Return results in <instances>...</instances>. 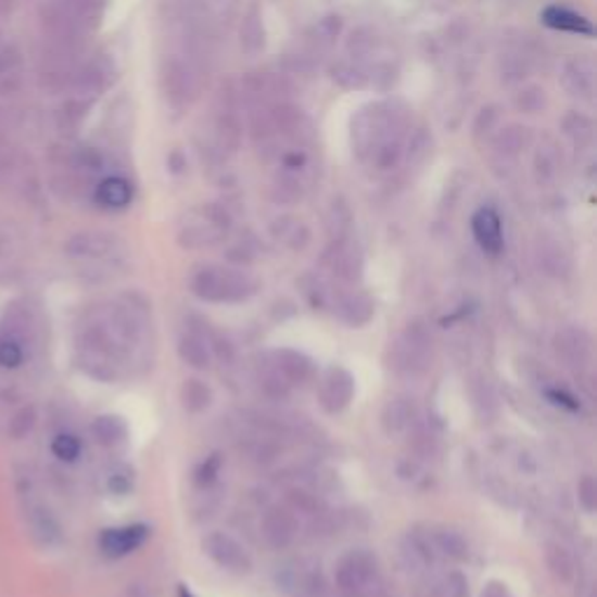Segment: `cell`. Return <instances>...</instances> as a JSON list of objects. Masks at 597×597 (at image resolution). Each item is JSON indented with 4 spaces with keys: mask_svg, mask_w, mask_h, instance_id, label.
<instances>
[{
    "mask_svg": "<svg viewBox=\"0 0 597 597\" xmlns=\"http://www.w3.org/2000/svg\"><path fill=\"white\" fill-rule=\"evenodd\" d=\"M52 453L56 455L59 460L75 462L77 458H80L82 444H80V439L73 436V434H59L52 442Z\"/></svg>",
    "mask_w": 597,
    "mask_h": 597,
    "instance_id": "cell-38",
    "label": "cell"
},
{
    "mask_svg": "<svg viewBox=\"0 0 597 597\" xmlns=\"http://www.w3.org/2000/svg\"><path fill=\"white\" fill-rule=\"evenodd\" d=\"M115 80V66L107 56H91V59H80L68 73L66 87L73 91L75 97H85L93 99L99 97L101 91H105Z\"/></svg>",
    "mask_w": 597,
    "mask_h": 597,
    "instance_id": "cell-8",
    "label": "cell"
},
{
    "mask_svg": "<svg viewBox=\"0 0 597 597\" xmlns=\"http://www.w3.org/2000/svg\"><path fill=\"white\" fill-rule=\"evenodd\" d=\"M390 367L416 379L432 367V334L422 322H408L390 348Z\"/></svg>",
    "mask_w": 597,
    "mask_h": 597,
    "instance_id": "cell-5",
    "label": "cell"
},
{
    "mask_svg": "<svg viewBox=\"0 0 597 597\" xmlns=\"http://www.w3.org/2000/svg\"><path fill=\"white\" fill-rule=\"evenodd\" d=\"M264 45H266V30L262 22V10L253 5L247 10L245 20L241 24V47L245 54L257 56L264 50Z\"/></svg>",
    "mask_w": 597,
    "mask_h": 597,
    "instance_id": "cell-27",
    "label": "cell"
},
{
    "mask_svg": "<svg viewBox=\"0 0 597 597\" xmlns=\"http://www.w3.org/2000/svg\"><path fill=\"white\" fill-rule=\"evenodd\" d=\"M436 590L439 597H469V581L460 572H448Z\"/></svg>",
    "mask_w": 597,
    "mask_h": 597,
    "instance_id": "cell-39",
    "label": "cell"
},
{
    "mask_svg": "<svg viewBox=\"0 0 597 597\" xmlns=\"http://www.w3.org/2000/svg\"><path fill=\"white\" fill-rule=\"evenodd\" d=\"M131 488H134V471L131 469L122 467V469H117V471H113V474H110V491H113V493L127 495Z\"/></svg>",
    "mask_w": 597,
    "mask_h": 597,
    "instance_id": "cell-43",
    "label": "cell"
},
{
    "mask_svg": "<svg viewBox=\"0 0 597 597\" xmlns=\"http://www.w3.org/2000/svg\"><path fill=\"white\" fill-rule=\"evenodd\" d=\"M593 341L588 336L586 329L581 327H564L562 332L556 334L554 348L560 363L570 369H584L590 363L593 355Z\"/></svg>",
    "mask_w": 597,
    "mask_h": 597,
    "instance_id": "cell-12",
    "label": "cell"
},
{
    "mask_svg": "<svg viewBox=\"0 0 597 597\" xmlns=\"http://www.w3.org/2000/svg\"><path fill=\"white\" fill-rule=\"evenodd\" d=\"M353 397H355L353 373L343 367L327 369L318 388V399L325 411L336 416L351 406Z\"/></svg>",
    "mask_w": 597,
    "mask_h": 597,
    "instance_id": "cell-10",
    "label": "cell"
},
{
    "mask_svg": "<svg viewBox=\"0 0 597 597\" xmlns=\"http://www.w3.org/2000/svg\"><path fill=\"white\" fill-rule=\"evenodd\" d=\"M180 402L187 414H201L211 406L213 392L201 379H187L180 390Z\"/></svg>",
    "mask_w": 597,
    "mask_h": 597,
    "instance_id": "cell-28",
    "label": "cell"
},
{
    "mask_svg": "<svg viewBox=\"0 0 597 597\" xmlns=\"http://www.w3.org/2000/svg\"><path fill=\"white\" fill-rule=\"evenodd\" d=\"M290 383L282 379L280 371L271 365L269 371H266L262 376V390H264V395L266 397H271V399H285L290 395Z\"/></svg>",
    "mask_w": 597,
    "mask_h": 597,
    "instance_id": "cell-37",
    "label": "cell"
},
{
    "mask_svg": "<svg viewBox=\"0 0 597 597\" xmlns=\"http://www.w3.org/2000/svg\"><path fill=\"white\" fill-rule=\"evenodd\" d=\"M180 597H194V595H192V593H187L185 588H180Z\"/></svg>",
    "mask_w": 597,
    "mask_h": 597,
    "instance_id": "cell-46",
    "label": "cell"
},
{
    "mask_svg": "<svg viewBox=\"0 0 597 597\" xmlns=\"http://www.w3.org/2000/svg\"><path fill=\"white\" fill-rule=\"evenodd\" d=\"M562 85L572 97L590 101L595 93V64L590 59H572L562 68Z\"/></svg>",
    "mask_w": 597,
    "mask_h": 597,
    "instance_id": "cell-16",
    "label": "cell"
},
{
    "mask_svg": "<svg viewBox=\"0 0 597 597\" xmlns=\"http://www.w3.org/2000/svg\"><path fill=\"white\" fill-rule=\"evenodd\" d=\"M471 231H474L477 243L488 255H499L505 247V233H501V219L493 208H481L471 219Z\"/></svg>",
    "mask_w": 597,
    "mask_h": 597,
    "instance_id": "cell-14",
    "label": "cell"
},
{
    "mask_svg": "<svg viewBox=\"0 0 597 597\" xmlns=\"http://www.w3.org/2000/svg\"><path fill=\"white\" fill-rule=\"evenodd\" d=\"M24 359V353L22 348L14 341H0V365L8 367V369H14L20 367Z\"/></svg>",
    "mask_w": 597,
    "mask_h": 597,
    "instance_id": "cell-44",
    "label": "cell"
},
{
    "mask_svg": "<svg viewBox=\"0 0 597 597\" xmlns=\"http://www.w3.org/2000/svg\"><path fill=\"white\" fill-rule=\"evenodd\" d=\"M497 124H499V113H497V107H483L477 122H474V138L481 140L483 136L488 138L495 129H497Z\"/></svg>",
    "mask_w": 597,
    "mask_h": 597,
    "instance_id": "cell-41",
    "label": "cell"
},
{
    "mask_svg": "<svg viewBox=\"0 0 597 597\" xmlns=\"http://www.w3.org/2000/svg\"><path fill=\"white\" fill-rule=\"evenodd\" d=\"M213 138H215V148L219 152L233 154L241 148V138H243V127L239 117H236L231 110H219L215 124H213Z\"/></svg>",
    "mask_w": 597,
    "mask_h": 597,
    "instance_id": "cell-20",
    "label": "cell"
},
{
    "mask_svg": "<svg viewBox=\"0 0 597 597\" xmlns=\"http://www.w3.org/2000/svg\"><path fill=\"white\" fill-rule=\"evenodd\" d=\"M430 542H432L434 554L439 558L455 560V562H462L469 558V544L460 532L448 530V528L434 530V532H430Z\"/></svg>",
    "mask_w": 597,
    "mask_h": 597,
    "instance_id": "cell-24",
    "label": "cell"
},
{
    "mask_svg": "<svg viewBox=\"0 0 597 597\" xmlns=\"http://www.w3.org/2000/svg\"><path fill=\"white\" fill-rule=\"evenodd\" d=\"M91 430L103 446H119L127 439V422L119 416H101L93 422Z\"/></svg>",
    "mask_w": 597,
    "mask_h": 597,
    "instance_id": "cell-31",
    "label": "cell"
},
{
    "mask_svg": "<svg viewBox=\"0 0 597 597\" xmlns=\"http://www.w3.org/2000/svg\"><path fill=\"white\" fill-rule=\"evenodd\" d=\"M404 124V110H397L392 103H376L363 110L353 122V143L359 160L383 170L397 166Z\"/></svg>",
    "mask_w": 597,
    "mask_h": 597,
    "instance_id": "cell-1",
    "label": "cell"
},
{
    "mask_svg": "<svg viewBox=\"0 0 597 597\" xmlns=\"http://www.w3.org/2000/svg\"><path fill=\"white\" fill-rule=\"evenodd\" d=\"M339 318L345 322V325H351V327H365L371 318H373V313H376V306L371 298L363 292H357V294H348V296H343L339 306Z\"/></svg>",
    "mask_w": 597,
    "mask_h": 597,
    "instance_id": "cell-25",
    "label": "cell"
},
{
    "mask_svg": "<svg viewBox=\"0 0 597 597\" xmlns=\"http://www.w3.org/2000/svg\"><path fill=\"white\" fill-rule=\"evenodd\" d=\"M262 537L274 551H288L298 537V518L290 507H274L262 518Z\"/></svg>",
    "mask_w": 597,
    "mask_h": 597,
    "instance_id": "cell-11",
    "label": "cell"
},
{
    "mask_svg": "<svg viewBox=\"0 0 597 597\" xmlns=\"http://www.w3.org/2000/svg\"><path fill=\"white\" fill-rule=\"evenodd\" d=\"M481 597H511V593L505 584H499V581H491V584L483 588Z\"/></svg>",
    "mask_w": 597,
    "mask_h": 597,
    "instance_id": "cell-45",
    "label": "cell"
},
{
    "mask_svg": "<svg viewBox=\"0 0 597 597\" xmlns=\"http://www.w3.org/2000/svg\"><path fill=\"white\" fill-rule=\"evenodd\" d=\"M160 87L170 110H185L196 97V66L185 56H166L160 71Z\"/></svg>",
    "mask_w": 597,
    "mask_h": 597,
    "instance_id": "cell-7",
    "label": "cell"
},
{
    "mask_svg": "<svg viewBox=\"0 0 597 597\" xmlns=\"http://www.w3.org/2000/svg\"><path fill=\"white\" fill-rule=\"evenodd\" d=\"M134 199V187L129 180H124L119 176H113V178H105L99 182L97 187V201L101 203L103 208H110V211H119V208H127L129 203Z\"/></svg>",
    "mask_w": 597,
    "mask_h": 597,
    "instance_id": "cell-23",
    "label": "cell"
},
{
    "mask_svg": "<svg viewBox=\"0 0 597 597\" xmlns=\"http://www.w3.org/2000/svg\"><path fill=\"white\" fill-rule=\"evenodd\" d=\"M117 247H119V241L115 239V236L103 233V231L77 233V236H73L71 243H68L71 255H75V257H97V259L115 255Z\"/></svg>",
    "mask_w": 597,
    "mask_h": 597,
    "instance_id": "cell-19",
    "label": "cell"
},
{
    "mask_svg": "<svg viewBox=\"0 0 597 597\" xmlns=\"http://www.w3.org/2000/svg\"><path fill=\"white\" fill-rule=\"evenodd\" d=\"M71 166L77 173H85V176H93V173H101L105 166L103 154L97 148H75L71 152Z\"/></svg>",
    "mask_w": 597,
    "mask_h": 597,
    "instance_id": "cell-35",
    "label": "cell"
},
{
    "mask_svg": "<svg viewBox=\"0 0 597 597\" xmlns=\"http://www.w3.org/2000/svg\"><path fill=\"white\" fill-rule=\"evenodd\" d=\"M148 525H124V528H110L101 534V551L110 558H122L134 554L148 539Z\"/></svg>",
    "mask_w": 597,
    "mask_h": 597,
    "instance_id": "cell-13",
    "label": "cell"
},
{
    "mask_svg": "<svg viewBox=\"0 0 597 597\" xmlns=\"http://www.w3.org/2000/svg\"><path fill=\"white\" fill-rule=\"evenodd\" d=\"M546 103V97H544V89L542 87H525L521 93L516 97V105L518 110H523V113H539V110L544 107Z\"/></svg>",
    "mask_w": 597,
    "mask_h": 597,
    "instance_id": "cell-40",
    "label": "cell"
},
{
    "mask_svg": "<svg viewBox=\"0 0 597 597\" xmlns=\"http://www.w3.org/2000/svg\"><path fill=\"white\" fill-rule=\"evenodd\" d=\"M101 17V0H45L38 8V24L52 42H82Z\"/></svg>",
    "mask_w": 597,
    "mask_h": 597,
    "instance_id": "cell-2",
    "label": "cell"
},
{
    "mask_svg": "<svg viewBox=\"0 0 597 597\" xmlns=\"http://www.w3.org/2000/svg\"><path fill=\"white\" fill-rule=\"evenodd\" d=\"M231 227V217L225 208L208 203V206H201L187 213L178 229V241L182 247L199 250V247H211L219 243L227 236Z\"/></svg>",
    "mask_w": 597,
    "mask_h": 597,
    "instance_id": "cell-6",
    "label": "cell"
},
{
    "mask_svg": "<svg viewBox=\"0 0 597 597\" xmlns=\"http://www.w3.org/2000/svg\"><path fill=\"white\" fill-rule=\"evenodd\" d=\"M558 168H560V154H558V148L554 140L548 138L544 145L537 148V154H534V170H537V180L551 182L558 176Z\"/></svg>",
    "mask_w": 597,
    "mask_h": 597,
    "instance_id": "cell-30",
    "label": "cell"
},
{
    "mask_svg": "<svg viewBox=\"0 0 597 597\" xmlns=\"http://www.w3.org/2000/svg\"><path fill=\"white\" fill-rule=\"evenodd\" d=\"M373 597H390V595H388V593L383 590V593H379V595H373Z\"/></svg>",
    "mask_w": 597,
    "mask_h": 597,
    "instance_id": "cell-47",
    "label": "cell"
},
{
    "mask_svg": "<svg viewBox=\"0 0 597 597\" xmlns=\"http://www.w3.org/2000/svg\"><path fill=\"white\" fill-rule=\"evenodd\" d=\"M383 430L392 436V434H404L411 430L414 420H416V406L414 399L408 397H395L390 399L383 408Z\"/></svg>",
    "mask_w": 597,
    "mask_h": 597,
    "instance_id": "cell-21",
    "label": "cell"
},
{
    "mask_svg": "<svg viewBox=\"0 0 597 597\" xmlns=\"http://www.w3.org/2000/svg\"><path fill=\"white\" fill-rule=\"evenodd\" d=\"M334 581L341 597H373L383 593L381 564L369 548H353L343 554L334 568Z\"/></svg>",
    "mask_w": 597,
    "mask_h": 597,
    "instance_id": "cell-4",
    "label": "cell"
},
{
    "mask_svg": "<svg viewBox=\"0 0 597 597\" xmlns=\"http://www.w3.org/2000/svg\"><path fill=\"white\" fill-rule=\"evenodd\" d=\"M542 20L546 26H551L556 30H568V34H584V36H593V24L581 17V14L568 10V8H546Z\"/></svg>",
    "mask_w": 597,
    "mask_h": 597,
    "instance_id": "cell-26",
    "label": "cell"
},
{
    "mask_svg": "<svg viewBox=\"0 0 597 597\" xmlns=\"http://www.w3.org/2000/svg\"><path fill=\"white\" fill-rule=\"evenodd\" d=\"M271 357H274L271 365L280 371L282 379H285L290 385H302L313 379V363L304 353L282 348V351H274Z\"/></svg>",
    "mask_w": 597,
    "mask_h": 597,
    "instance_id": "cell-18",
    "label": "cell"
},
{
    "mask_svg": "<svg viewBox=\"0 0 597 597\" xmlns=\"http://www.w3.org/2000/svg\"><path fill=\"white\" fill-rule=\"evenodd\" d=\"M190 288L206 304H241L257 292L259 282L243 269L208 264L194 271Z\"/></svg>",
    "mask_w": 597,
    "mask_h": 597,
    "instance_id": "cell-3",
    "label": "cell"
},
{
    "mask_svg": "<svg viewBox=\"0 0 597 597\" xmlns=\"http://www.w3.org/2000/svg\"><path fill=\"white\" fill-rule=\"evenodd\" d=\"M276 227V239L285 241L290 247H304L308 243V229L296 219H282Z\"/></svg>",
    "mask_w": 597,
    "mask_h": 597,
    "instance_id": "cell-36",
    "label": "cell"
},
{
    "mask_svg": "<svg viewBox=\"0 0 597 597\" xmlns=\"http://www.w3.org/2000/svg\"><path fill=\"white\" fill-rule=\"evenodd\" d=\"M329 269H332L343 282H357L363 276V255L357 245L339 239L327 257Z\"/></svg>",
    "mask_w": 597,
    "mask_h": 597,
    "instance_id": "cell-17",
    "label": "cell"
},
{
    "mask_svg": "<svg viewBox=\"0 0 597 597\" xmlns=\"http://www.w3.org/2000/svg\"><path fill=\"white\" fill-rule=\"evenodd\" d=\"M203 554H206L219 570L231 574H247L253 570V556L247 554V548L231 537L229 532L213 530L201 542Z\"/></svg>",
    "mask_w": 597,
    "mask_h": 597,
    "instance_id": "cell-9",
    "label": "cell"
},
{
    "mask_svg": "<svg viewBox=\"0 0 597 597\" xmlns=\"http://www.w3.org/2000/svg\"><path fill=\"white\" fill-rule=\"evenodd\" d=\"M546 564H548V570L554 572V576L558 581H562V584H570V581H574V574H576L574 558H572V554L564 546H560V544L548 546Z\"/></svg>",
    "mask_w": 597,
    "mask_h": 597,
    "instance_id": "cell-29",
    "label": "cell"
},
{
    "mask_svg": "<svg viewBox=\"0 0 597 597\" xmlns=\"http://www.w3.org/2000/svg\"><path fill=\"white\" fill-rule=\"evenodd\" d=\"M178 355L182 363L192 369H208L213 359L211 343L199 332L182 334V339L178 341Z\"/></svg>",
    "mask_w": 597,
    "mask_h": 597,
    "instance_id": "cell-22",
    "label": "cell"
},
{
    "mask_svg": "<svg viewBox=\"0 0 597 597\" xmlns=\"http://www.w3.org/2000/svg\"><path fill=\"white\" fill-rule=\"evenodd\" d=\"M91 105V99H85V97H75L71 101H66L64 105H61V110L56 113V122L61 129H77L82 124V119L87 117V110Z\"/></svg>",
    "mask_w": 597,
    "mask_h": 597,
    "instance_id": "cell-34",
    "label": "cell"
},
{
    "mask_svg": "<svg viewBox=\"0 0 597 597\" xmlns=\"http://www.w3.org/2000/svg\"><path fill=\"white\" fill-rule=\"evenodd\" d=\"M528 143H530V131L525 127L501 129L493 140L497 154L505 156V160H509V156H516Z\"/></svg>",
    "mask_w": 597,
    "mask_h": 597,
    "instance_id": "cell-32",
    "label": "cell"
},
{
    "mask_svg": "<svg viewBox=\"0 0 597 597\" xmlns=\"http://www.w3.org/2000/svg\"><path fill=\"white\" fill-rule=\"evenodd\" d=\"M579 501H581V507H584L586 511H593L595 505H597V483L593 477H584L579 481Z\"/></svg>",
    "mask_w": 597,
    "mask_h": 597,
    "instance_id": "cell-42",
    "label": "cell"
},
{
    "mask_svg": "<svg viewBox=\"0 0 597 597\" xmlns=\"http://www.w3.org/2000/svg\"><path fill=\"white\" fill-rule=\"evenodd\" d=\"M278 586L285 593L296 595V597H313L322 588L320 586V574H316L310 568H306L304 562L285 564V568L278 572Z\"/></svg>",
    "mask_w": 597,
    "mask_h": 597,
    "instance_id": "cell-15",
    "label": "cell"
},
{
    "mask_svg": "<svg viewBox=\"0 0 597 597\" xmlns=\"http://www.w3.org/2000/svg\"><path fill=\"white\" fill-rule=\"evenodd\" d=\"M562 131L564 136H568L572 143L576 148H586L593 143V122L584 115H579V113H572L562 119Z\"/></svg>",
    "mask_w": 597,
    "mask_h": 597,
    "instance_id": "cell-33",
    "label": "cell"
}]
</instances>
